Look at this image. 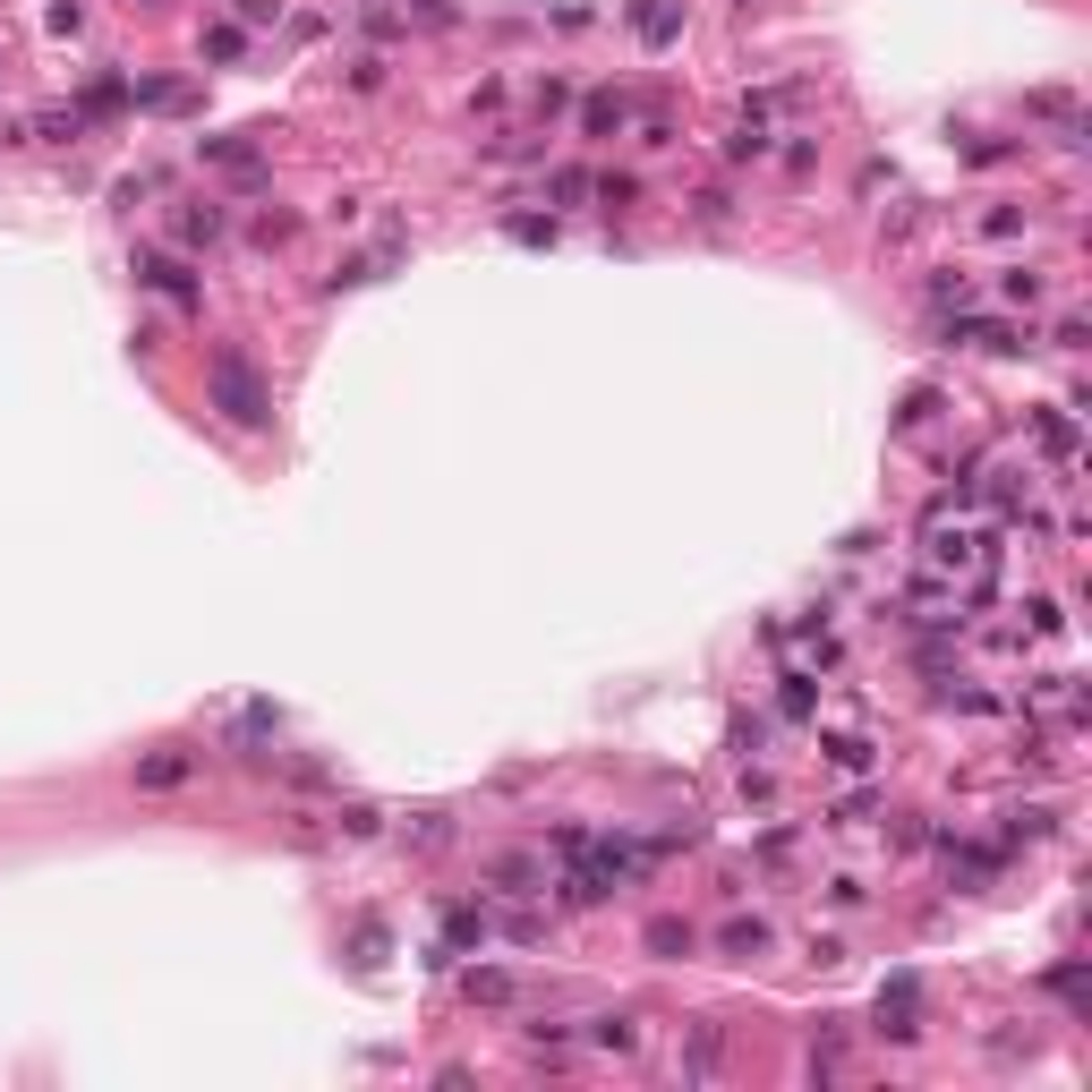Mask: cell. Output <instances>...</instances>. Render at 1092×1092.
<instances>
[{
  "instance_id": "6da1fadb",
  "label": "cell",
  "mask_w": 1092,
  "mask_h": 1092,
  "mask_svg": "<svg viewBox=\"0 0 1092 1092\" xmlns=\"http://www.w3.org/2000/svg\"><path fill=\"white\" fill-rule=\"evenodd\" d=\"M205 401H214L231 427H247V436L273 427V393L256 384V367H247L240 351H214V367H205Z\"/></svg>"
},
{
  "instance_id": "7a4b0ae2",
  "label": "cell",
  "mask_w": 1092,
  "mask_h": 1092,
  "mask_svg": "<svg viewBox=\"0 0 1092 1092\" xmlns=\"http://www.w3.org/2000/svg\"><path fill=\"white\" fill-rule=\"evenodd\" d=\"M879 1033H896V1041L922 1033V981H913V973H896V981L879 990Z\"/></svg>"
},
{
  "instance_id": "3957f363",
  "label": "cell",
  "mask_w": 1092,
  "mask_h": 1092,
  "mask_svg": "<svg viewBox=\"0 0 1092 1092\" xmlns=\"http://www.w3.org/2000/svg\"><path fill=\"white\" fill-rule=\"evenodd\" d=\"M137 273H145V282H154V290H162V299H180V308H197V282H188V273H180V265H171V256H145V265H137Z\"/></svg>"
},
{
  "instance_id": "277c9868",
  "label": "cell",
  "mask_w": 1092,
  "mask_h": 1092,
  "mask_svg": "<svg viewBox=\"0 0 1092 1092\" xmlns=\"http://www.w3.org/2000/svg\"><path fill=\"white\" fill-rule=\"evenodd\" d=\"M188 768H197L188 751H154V760H137V785H154V794H162V785H188Z\"/></svg>"
},
{
  "instance_id": "5b68a950",
  "label": "cell",
  "mask_w": 1092,
  "mask_h": 1092,
  "mask_svg": "<svg viewBox=\"0 0 1092 1092\" xmlns=\"http://www.w3.org/2000/svg\"><path fill=\"white\" fill-rule=\"evenodd\" d=\"M623 120H632V103H623V95H598V103L581 112V128H590V137H614Z\"/></svg>"
},
{
  "instance_id": "8992f818",
  "label": "cell",
  "mask_w": 1092,
  "mask_h": 1092,
  "mask_svg": "<svg viewBox=\"0 0 1092 1092\" xmlns=\"http://www.w3.org/2000/svg\"><path fill=\"white\" fill-rule=\"evenodd\" d=\"M649 956H692V922H649Z\"/></svg>"
},
{
  "instance_id": "52a82bcc",
  "label": "cell",
  "mask_w": 1092,
  "mask_h": 1092,
  "mask_svg": "<svg viewBox=\"0 0 1092 1092\" xmlns=\"http://www.w3.org/2000/svg\"><path fill=\"white\" fill-rule=\"evenodd\" d=\"M462 990H470V998H486V1007H504V998H512V973H470Z\"/></svg>"
},
{
  "instance_id": "ba28073f",
  "label": "cell",
  "mask_w": 1092,
  "mask_h": 1092,
  "mask_svg": "<svg viewBox=\"0 0 1092 1092\" xmlns=\"http://www.w3.org/2000/svg\"><path fill=\"white\" fill-rule=\"evenodd\" d=\"M590 1041H607V1050H632L640 1033H632V1016H598V1024H590Z\"/></svg>"
},
{
  "instance_id": "9c48e42d",
  "label": "cell",
  "mask_w": 1092,
  "mask_h": 1092,
  "mask_svg": "<svg viewBox=\"0 0 1092 1092\" xmlns=\"http://www.w3.org/2000/svg\"><path fill=\"white\" fill-rule=\"evenodd\" d=\"M632 26H640V34H649V43H666V34H675V26H683V17H675V9H632Z\"/></svg>"
},
{
  "instance_id": "30bf717a",
  "label": "cell",
  "mask_w": 1092,
  "mask_h": 1092,
  "mask_svg": "<svg viewBox=\"0 0 1092 1092\" xmlns=\"http://www.w3.org/2000/svg\"><path fill=\"white\" fill-rule=\"evenodd\" d=\"M726 948H734V956H760V948H768V922H734Z\"/></svg>"
},
{
  "instance_id": "8fae6325",
  "label": "cell",
  "mask_w": 1092,
  "mask_h": 1092,
  "mask_svg": "<svg viewBox=\"0 0 1092 1092\" xmlns=\"http://www.w3.org/2000/svg\"><path fill=\"white\" fill-rule=\"evenodd\" d=\"M180 240H223V214L205 205V214H180Z\"/></svg>"
}]
</instances>
